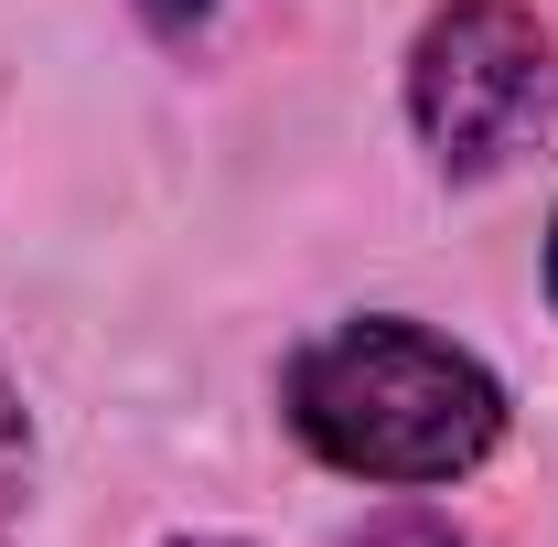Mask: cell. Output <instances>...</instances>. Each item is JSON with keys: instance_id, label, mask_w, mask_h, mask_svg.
<instances>
[{"instance_id": "5", "label": "cell", "mask_w": 558, "mask_h": 547, "mask_svg": "<svg viewBox=\"0 0 558 547\" xmlns=\"http://www.w3.org/2000/svg\"><path fill=\"white\" fill-rule=\"evenodd\" d=\"M140 11H150V22H172V33H183V22H205V11H226V0H140Z\"/></svg>"}, {"instance_id": "4", "label": "cell", "mask_w": 558, "mask_h": 547, "mask_svg": "<svg viewBox=\"0 0 558 547\" xmlns=\"http://www.w3.org/2000/svg\"><path fill=\"white\" fill-rule=\"evenodd\" d=\"M344 547H462V537H451L440 515H376V526H365V537H344Z\"/></svg>"}, {"instance_id": "6", "label": "cell", "mask_w": 558, "mask_h": 547, "mask_svg": "<svg viewBox=\"0 0 558 547\" xmlns=\"http://www.w3.org/2000/svg\"><path fill=\"white\" fill-rule=\"evenodd\" d=\"M548 290H558V236H548Z\"/></svg>"}, {"instance_id": "1", "label": "cell", "mask_w": 558, "mask_h": 547, "mask_svg": "<svg viewBox=\"0 0 558 547\" xmlns=\"http://www.w3.org/2000/svg\"><path fill=\"white\" fill-rule=\"evenodd\" d=\"M279 409L301 451H323L354 483H451L505 440V387L462 343L418 333L398 312L312 333L279 376Z\"/></svg>"}, {"instance_id": "2", "label": "cell", "mask_w": 558, "mask_h": 547, "mask_svg": "<svg viewBox=\"0 0 558 547\" xmlns=\"http://www.w3.org/2000/svg\"><path fill=\"white\" fill-rule=\"evenodd\" d=\"M409 119L429 139V161L462 172V183L526 161L558 130V54L537 33V11H515V0L429 11V33L409 54Z\"/></svg>"}, {"instance_id": "7", "label": "cell", "mask_w": 558, "mask_h": 547, "mask_svg": "<svg viewBox=\"0 0 558 547\" xmlns=\"http://www.w3.org/2000/svg\"><path fill=\"white\" fill-rule=\"evenodd\" d=\"M194 547H236V537H194Z\"/></svg>"}, {"instance_id": "3", "label": "cell", "mask_w": 558, "mask_h": 547, "mask_svg": "<svg viewBox=\"0 0 558 547\" xmlns=\"http://www.w3.org/2000/svg\"><path fill=\"white\" fill-rule=\"evenodd\" d=\"M22 494H33V429H22V398L0 387V526L22 515Z\"/></svg>"}]
</instances>
